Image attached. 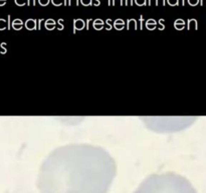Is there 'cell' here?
Segmentation results:
<instances>
[{
    "label": "cell",
    "instance_id": "cell-3",
    "mask_svg": "<svg viewBox=\"0 0 206 193\" xmlns=\"http://www.w3.org/2000/svg\"><path fill=\"white\" fill-rule=\"evenodd\" d=\"M76 26L77 28H83V22L82 20H76Z\"/></svg>",
    "mask_w": 206,
    "mask_h": 193
},
{
    "label": "cell",
    "instance_id": "cell-9",
    "mask_svg": "<svg viewBox=\"0 0 206 193\" xmlns=\"http://www.w3.org/2000/svg\"><path fill=\"white\" fill-rule=\"evenodd\" d=\"M142 1H143V0H136V2H137V3H138V4H139V5H141V4H142V3H141Z\"/></svg>",
    "mask_w": 206,
    "mask_h": 193
},
{
    "label": "cell",
    "instance_id": "cell-5",
    "mask_svg": "<svg viewBox=\"0 0 206 193\" xmlns=\"http://www.w3.org/2000/svg\"><path fill=\"white\" fill-rule=\"evenodd\" d=\"M38 1H39V3L41 5H46V4H48L49 0H38Z\"/></svg>",
    "mask_w": 206,
    "mask_h": 193
},
{
    "label": "cell",
    "instance_id": "cell-6",
    "mask_svg": "<svg viewBox=\"0 0 206 193\" xmlns=\"http://www.w3.org/2000/svg\"><path fill=\"white\" fill-rule=\"evenodd\" d=\"M168 2L170 3L171 5H177L178 4V0H168Z\"/></svg>",
    "mask_w": 206,
    "mask_h": 193
},
{
    "label": "cell",
    "instance_id": "cell-1",
    "mask_svg": "<svg viewBox=\"0 0 206 193\" xmlns=\"http://www.w3.org/2000/svg\"><path fill=\"white\" fill-rule=\"evenodd\" d=\"M116 173V162L104 148L70 144L45 158L37 187L40 193H108Z\"/></svg>",
    "mask_w": 206,
    "mask_h": 193
},
{
    "label": "cell",
    "instance_id": "cell-7",
    "mask_svg": "<svg viewBox=\"0 0 206 193\" xmlns=\"http://www.w3.org/2000/svg\"><path fill=\"white\" fill-rule=\"evenodd\" d=\"M188 1L191 5H196L198 3V0H188Z\"/></svg>",
    "mask_w": 206,
    "mask_h": 193
},
{
    "label": "cell",
    "instance_id": "cell-4",
    "mask_svg": "<svg viewBox=\"0 0 206 193\" xmlns=\"http://www.w3.org/2000/svg\"><path fill=\"white\" fill-rule=\"evenodd\" d=\"M83 4V5H90V3H92V0H82Z\"/></svg>",
    "mask_w": 206,
    "mask_h": 193
},
{
    "label": "cell",
    "instance_id": "cell-2",
    "mask_svg": "<svg viewBox=\"0 0 206 193\" xmlns=\"http://www.w3.org/2000/svg\"><path fill=\"white\" fill-rule=\"evenodd\" d=\"M134 193H197L185 177L174 172L152 174Z\"/></svg>",
    "mask_w": 206,
    "mask_h": 193
},
{
    "label": "cell",
    "instance_id": "cell-8",
    "mask_svg": "<svg viewBox=\"0 0 206 193\" xmlns=\"http://www.w3.org/2000/svg\"><path fill=\"white\" fill-rule=\"evenodd\" d=\"M5 3H6V0H0V6L4 5Z\"/></svg>",
    "mask_w": 206,
    "mask_h": 193
}]
</instances>
